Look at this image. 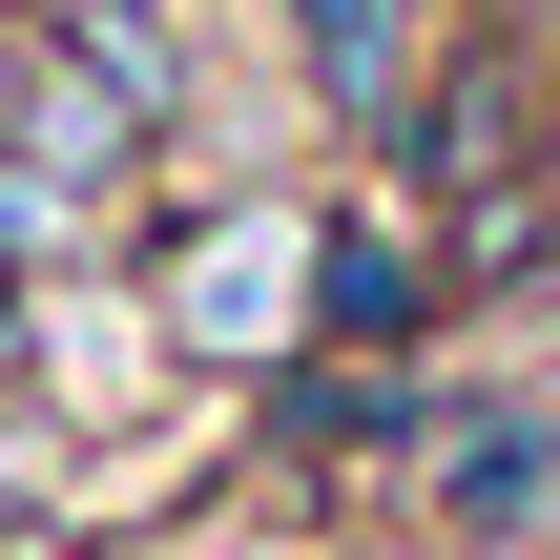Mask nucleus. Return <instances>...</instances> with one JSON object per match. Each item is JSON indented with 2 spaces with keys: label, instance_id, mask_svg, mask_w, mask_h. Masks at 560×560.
I'll list each match as a JSON object with an SVG mask.
<instances>
[{
  "label": "nucleus",
  "instance_id": "1",
  "mask_svg": "<svg viewBox=\"0 0 560 560\" xmlns=\"http://www.w3.org/2000/svg\"><path fill=\"white\" fill-rule=\"evenodd\" d=\"M291 291H332V229H229L166 312H187V353H270V332H291Z\"/></svg>",
  "mask_w": 560,
  "mask_h": 560
},
{
  "label": "nucleus",
  "instance_id": "2",
  "mask_svg": "<svg viewBox=\"0 0 560 560\" xmlns=\"http://www.w3.org/2000/svg\"><path fill=\"white\" fill-rule=\"evenodd\" d=\"M395 42H416L395 0H312V62H332V104H395Z\"/></svg>",
  "mask_w": 560,
  "mask_h": 560
},
{
  "label": "nucleus",
  "instance_id": "3",
  "mask_svg": "<svg viewBox=\"0 0 560 560\" xmlns=\"http://www.w3.org/2000/svg\"><path fill=\"white\" fill-rule=\"evenodd\" d=\"M42 229H62V187H42V166L0 145V249H42Z\"/></svg>",
  "mask_w": 560,
  "mask_h": 560
},
{
  "label": "nucleus",
  "instance_id": "4",
  "mask_svg": "<svg viewBox=\"0 0 560 560\" xmlns=\"http://www.w3.org/2000/svg\"><path fill=\"white\" fill-rule=\"evenodd\" d=\"M21 104H42V21H0V145H21Z\"/></svg>",
  "mask_w": 560,
  "mask_h": 560
}]
</instances>
